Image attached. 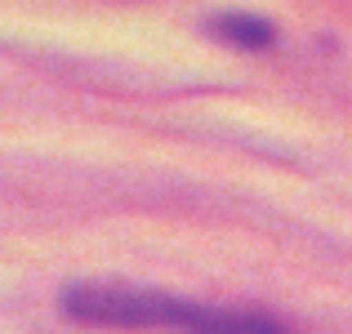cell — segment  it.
Here are the masks:
<instances>
[{
  "label": "cell",
  "instance_id": "6da1fadb",
  "mask_svg": "<svg viewBox=\"0 0 352 334\" xmlns=\"http://www.w3.org/2000/svg\"><path fill=\"white\" fill-rule=\"evenodd\" d=\"M63 312L85 326L116 330H183V334H281L272 321L214 312L201 303H183L161 290H134V285H72L63 294Z\"/></svg>",
  "mask_w": 352,
  "mask_h": 334
}]
</instances>
